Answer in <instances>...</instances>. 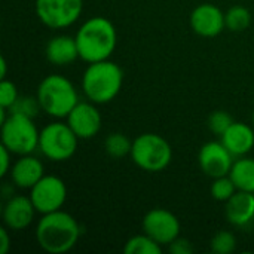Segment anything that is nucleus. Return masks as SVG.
Listing matches in <instances>:
<instances>
[{"label": "nucleus", "instance_id": "nucleus-14", "mask_svg": "<svg viewBox=\"0 0 254 254\" xmlns=\"http://www.w3.org/2000/svg\"><path fill=\"white\" fill-rule=\"evenodd\" d=\"M36 207L31 202L30 196L16 195L12 196L3 207V223L10 231H24L27 229L36 217Z\"/></svg>", "mask_w": 254, "mask_h": 254}, {"label": "nucleus", "instance_id": "nucleus-5", "mask_svg": "<svg viewBox=\"0 0 254 254\" xmlns=\"http://www.w3.org/2000/svg\"><path fill=\"white\" fill-rule=\"evenodd\" d=\"M39 135L40 131L33 118L22 113L9 112L7 118L0 124L1 144L16 156L30 155L39 149Z\"/></svg>", "mask_w": 254, "mask_h": 254}, {"label": "nucleus", "instance_id": "nucleus-8", "mask_svg": "<svg viewBox=\"0 0 254 254\" xmlns=\"http://www.w3.org/2000/svg\"><path fill=\"white\" fill-rule=\"evenodd\" d=\"M36 15L43 25L61 30L73 25L83 12V0H36Z\"/></svg>", "mask_w": 254, "mask_h": 254}, {"label": "nucleus", "instance_id": "nucleus-28", "mask_svg": "<svg viewBox=\"0 0 254 254\" xmlns=\"http://www.w3.org/2000/svg\"><path fill=\"white\" fill-rule=\"evenodd\" d=\"M168 250L171 254H192L193 253V246L189 240L183 237H177L170 246Z\"/></svg>", "mask_w": 254, "mask_h": 254}, {"label": "nucleus", "instance_id": "nucleus-6", "mask_svg": "<svg viewBox=\"0 0 254 254\" xmlns=\"http://www.w3.org/2000/svg\"><path fill=\"white\" fill-rule=\"evenodd\" d=\"M129 156L140 170L147 173H159L171 164L173 149L162 135L144 132L132 140Z\"/></svg>", "mask_w": 254, "mask_h": 254}, {"label": "nucleus", "instance_id": "nucleus-10", "mask_svg": "<svg viewBox=\"0 0 254 254\" xmlns=\"http://www.w3.org/2000/svg\"><path fill=\"white\" fill-rule=\"evenodd\" d=\"M143 232L159 243L162 247L170 246L177 237H180V220L179 217L165 208H153L147 211L141 222Z\"/></svg>", "mask_w": 254, "mask_h": 254}, {"label": "nucleus", "instance_id": "nucleus-15", "mask_svg": "<svg viewBox=\"0 0 254 254\" xmlns=\"http://www.w3.org/2000/svg\"><path fill=\"white\" fill-rule=\"evenodd\" d=\"M9 174L16 188L30 190L45 176V167L33 153L22 155L12 164Z\"/></svg>", "mask_w": 254, "mask_h": 254}, {"label": "nucleus", "instance_id": "nucleus-18", "mask_svg": "<svg viewBox=\"0 0 254 254\" xmlns=\"http://www.w3.org/2000/svg\"><path fill=\"white\" fill-rule=\"evenodd\" d=\"M225 216L232 226H246L254 219V193L237 190L225 202Z\"/></svg>", "mask_w": 254, "mask_h": 254}, {"label": "nucleus", "instance_id": "nucleus-22", "mask_svg": "<svg viewBox=\"0 0 254 254\" xmlns=\"http://www.w3.org/2000/svg\"><path fill=\"white\" fill-rule=\"evenodd\" d=\"M225 22L229 31H244L252 24V12L244 6H232L225 13Z\"/></svg>", "mask_w": 254, "mask_h": 254}, {"label": "nucleus", "instance_id": "nucleus-9", "mask_svg": "<svg viewBox=\"0 0 254 254\" xmlns=\"http://www.w3.org/2000/svg\"><path fill=\"white\" fill-rule=\"evenodd\" d=\"M30 199L37 213L48 214L63 208L67 201V186L63 179L57 176H43L31 189Z\"/></svg>", "mask_w": 254, "mask_h": 254}, {"label": "nucleus", "instance_id": "nucleus-4", "mask_svg": "<svg viewBox=\"0 0 254 254\" xmlns=\"http://www.w3.org/2000/svg\"><path fill=\"white\" fill-rule=\"evenodd\" d=\"M36 98L40 110L57 119L67 118L73 107L79 103V95L74 85L61 74L46 76L39 83Z\"/></svg>", "mask_w": 254, "mask_h": 254}, {"label": "nucleus", "instance_id": "nucleus-19", "mask_svg": "<svg viewBox=\"0 0 254 254\" xmlns=\"http://www.w3.org/2000/svg\"><path fill=\"white\" fill-rule=\"evenodd\" d=\"M229 177L235 183L238 190L254 193V159L241 156L234 161Z\"/></svg>", "mask_w": 254, "mask_h": 254}, {"label": "nucleus", "instance_id": "nucleus-3", "mask_svg": "<svg viewBox=\"0 0 254 254\" xmlns=\"http://www.w3.org/2000/svg\"><path fill=\"white\" fill-rule=\"evenodd\" d=\"M124 83V71L112 60L88 64L82 76V91L85 97L98 104H107L118 97Z\"/></svg>", "mask_w": 254, "mask_h": 254}, {"label": "nucleus", "instance_id": "nucleus-16", "mask_svg": "<svg viewBox=\"0 0 254 254\" xmlns=\"http://www.w3.org/2000/svg\"><path fill=\"white\" fill-rule=\"evenodd\" d=\"M220 141L235 156H247L254 147V128L244 122H234L222 135Z\"/></svg>", "mask_w": 254, "mask_h": 254}, {"label": "nucleus", "instance_id": "nucleus-2", "mask_svg": "<svg viewBox=\"0 0 254 254\" xmlns=\"http://www.w3.org/2000/svg\"><path fill=\"white\" fill-rule=\"evenodd\" d=\"M74 39L79 49V58L91 64L110 60L118 45V31L110 19L92 16L79 27Z\"/></svg>", "mask_w": 254, "mask_h": 254}, {"label": "nucleus", "instance_id": "nucleus-29", "mask_svg": "<svg viewBox=\"0 0 254 254\" xmlns=\"http://www.w3.org/2000/svg\"><path fill=\"white\" fill-rule=\"evenodd\" d=\"M12 155L13 153L7 147L0 144V176L1 177H4L12 168Z\"/></svg>", "mask_w": 254, "mask_h": 254}, {"label": "nucleus", "instance_id": "nucleus-27", "mask_svg": "<svg viewBox=\"0 0 254 254\" xmlns=\"http://www.w3.org/2000/svg\"><path fill=\"white\" fill-rule=\"evenodd\" d=\"M37 110H40L37 98L25 97V98H18V101L13 104V107L9 112H16V113H22V115L33 118L37 113Z\"/></svg>", "mask_w": 254, "mask_h": 254}, {"label": "nucleus", "instance_id": "nucleus-20", "mask_svg": "<svg viewBox=\"0 0 254 254\" xmlns=\"http://www.w3.org/2000/svg\"><path fill=\"white\" fill-rule=\"evenodd\" d=\"M132 140L122 132H112L104 140V150L113 159H122L131 155Z\"/></svg>", "mask_w": 254, "mask_h": 254}, {"label": "nucleus", "instance_id": "nucleus-7", "mask_svg": "<svg viewBox=\"0 0 254 254\" xmlns=\"http://www.w3.org/2000/svg\"><path fill=\"white\" fill-rule=\"evenodd\" d=\"M79 137L67 122H51L40 129L39 150L52 162H64L74 156Z\"/></svg>", "mask_w": 254, "mask_h": 254}, {"label": "nucleus", "instance_id": "nucleus-26", "mask_svg": "<svg viewBox=\"0 0 254 254\" xmlns=\"http://www.w3.org/2000/svg\"><path fill=\"white\" fill-rule=\"evenodd\" d=\"M19 94H18V88L12 80L7 79H1L0 82V107L10 110L13 107V104L18 101Z\"/></svg>", "mask_w": 254, "mask_h": 254}, {"label": "nucleus", "instance_id": "nucleus-17", "mask_svg": "<svg viewBox=\"0 0 254 254\" xmlns=\"http://www.w3.org/2000/svg\"><path fill=\"white\" fill-rule=\"evenodd\" d=\"M45 55L46 60L57 67H64L74 63L79 58V49L74 36H54L45 48Z\"/></svg>", "mask_w": 254, "mask_h": 254}, {"label": "nucleus", "instance_id": "nucleus-30", "mask_svg": "<svg viewBox=\"0 0 254 254\" xmlns=\"http://www.w3.org/2000/svg\"><path fill=\"white\" fill-rule=\"evenodd\" d=\"M9 231L6 226L0 228V254H7L10 250V237H9Z\"/></svg>", "mask_w": 254, "mask_h": 254}, {"label": "nucleus", "instance_id": "nucleus-12", "mask_svg": "<svg viewBox=\"0 0 254 254\" xmlns=\"http://www.w3.org/2000/svg\"><path fill=\"white\" fill-rule=\"evenodd\" d=\"M65 122L79 137V140L94 138L100 132L103 125V119L97 109V104L89 100L79 101L65 118Z\"/></svg>", "mask_w": 254, "mask_h": 254}, {"label": "nucleus", "instance_id": "nucleus-21", "mask_svg": "<svg viewBox=\"0 0 254 254\" xmlns=\"http://www.w3.org/2000/svg\"><path fill=\"white\" fill-rule=\"evenodd\" d=\"M125 254H161L162 246L156 243L153 238H150L147 234H140L131 237L125 246H124Z\"/></svg>", "mask_w": 254, "mask_h": 254}, {"label": "nucleus", "instance_id": "nucleus-32", "mask_svg": "<svg viewBox=\"0 0 254 254\" xmlns=\"http://www.w3.org/2000/svg\"><path fill=\"white\" fill-rule=\"evenodd\" d=\"M252 122H253V128H254V109H253V115H252Z\"/></svg>", "mask_w": 254, "mask_h": 254}, {"label": "nucleus", "instance_id": "nucleus-11", "mask_svg": "<svg viewBox=\"0 0 254 254\" xmlns=\"http://www.w3.org/2000/svg\"><path fill=\"white\" fill-rule=\"evenodd\" d=\"M235 156L226 149L222 141H208L202 144L198 153V164L201 171L211 177H223L229 176L231 168L234 165Z\"/></svg>", "mask_w": 254, "mask_h": 254}, {"label": "nucleus", "instance_id": "nucleus-31", "mask_svg": "<svg viewBox=\"0 0 254 254\" xmlns=\"http://www.w3.org/2000/svg\"><path fill=\"white\" fill-rule=\"evenodd\" d=\"M6 74H7V63H6V58L1 57L0 58V79H6Z\"/></svg>", "mask_w": 254, "mask_h": 254}, {"label": "nucleus", "instance_id": "nucleus-13", "mask_svg": "<svg viewBox=\"0 0 254 254\" xmlns=\"http://www.w3.org/2000/svg\"><path fill=\"white\" fill-rule=\"evenodd\" d=\"M190 28L201 37H216L225 28V12L213 4V3H202L198 4L189 18Z\"/></svg>", "mask_w": 254, "mask_h": 254}, {"label": "nucleus", "instance_id": "nucleus-1", "mask_svg": "<svg viewBox=\"0 0 254 254\" xmlns=\"http://www.w3.org/2000/svg\"><path fill=\"white\" fill-rule=\"evenodd\" d=\"M80 234L79 222L63 210L42 214L36 226V241L43 252L49 254L70 252L77 244Z\"/></svg>", "mask_w": 254, "mask_h": 254}, {"label": "nucleus", "instance_id": "nucleus-25", "mask_svg": "<svg viewBox=\"0 0 254 254\" xmlns=\"http://www.w3.org/2000/svg\"><path fill=\"white\" fill-rule=\"evenodd\" d=\"M235 121L232 119V116L225 112V110H217V112H213L210 116H208V129L216 134V135H222Z\"/></svg>", "mask_w": 254, "mask_h": 254}, {"label": "nucleus", "instance_id": "nucleus-23", "mask_svg": "<svg viewBox=\"0 0 254 254\" xmlns=\"http://www.w3.org/2000/svg\"><path fill=\"white\" fill-rule=\"evenodd\" d=\"M237 190L238 189H237L235 183L232 182V179L229 176L213 179V183H211V188H210L211 196L219 202H226L228 199H231L235 195Z\"/></svg>", "mask_w": 254, "mask_h": 254}, {"label": "nucleus", "instance_id": "nucleus-24", "mask_svg": "<svg viewBox=\"0 0 254 254\" xmlns=\"http://www.w3.org/2000/svg\"><path fill=\"white\" fill-rule=\"evenodd\" d=\"M210 250L216 254H231L237 250V238L229 231H219L210 241Z\"/></svg>", "mask_w": 254, "mask_h": 254}]
</instances>
